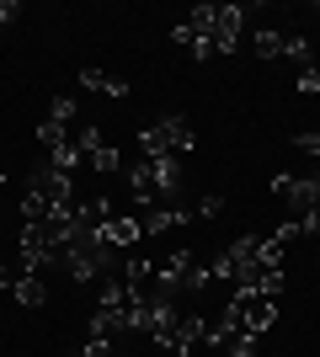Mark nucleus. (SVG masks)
Returning a JSON list of instances; mask_svg holds the SVG:
<instances>
[{"mask_svg": "<svg viewBox=\"0 0 320 357\" xmlns=\"http://www.w3.org/2000/svg\"><path fill=\"white\" fill-rule=\"evenodd\" d=\"M320 91V64H310V70H299V96H315Z\"/></svg>", "mask_w": 320, "mask_h": 357, "instance_id": "obj_21", "label": "nucleus"}, {"mask_svg": "<svg viewBox=\"0 0 320 357\" xmlns=\"http://www.w3.org/2000/svg\"><path fill=\"white\" fill-rule=\"evenodd\" d=\"M48 118H54V123H70V118H75V102H70V96H54Z\"/></svg>", "mask_w": 320, "mask_h": 357, "instance_id": "obj_22", "label": "nucleus"}, {"mask_svg": "<svg viewBox=\"0 0 320 357\" xmlns=\"http://www.w3.org/2000/svg\"><path fill=\"white\" fill-rule=\"evenodd\" d=\"M16 11H22L16 0H0V27H11V22H16Z\"/></svg>", "mask_w": 320, "mask_h": 357, "instance_id": "obj_26", "label": "nucleus"}, {"mask_svg": "<svg viewBox=\"0 0 320 357\" xmlns=\"http://www.w3.org/2000/svg\"><path fill=\"white\" fill-rule=\"evenodd\" d=\"M241 22H245L241 6H213V54H229L241 43Z\"/></svg>", "mask_w": 320, "mask_h": 357, "instance_id": "obj_6", "label": "nucleus"}, {"mask_svg": "<svg viewBox=\"0 0 320 357\" xmlns=\"http://www.w3.org/2000/svg\"><path fill=\"white\" fill-rule=\"evenodd\" d=\"M139 235H144V224H139V219H107L102 224V240L112 245V251H128Z\"/></svg>", "mask_w": 320, "mask_h": 357, "instance_id": "obj_10", "label": "nucleus"}, {"mask_svg": "<svg viewBox=\"0 0 320 357\" xmlns=\"http://www.w3.org/2000/svg\"><path fill=\"white\" fill-rule=\"evenodd\" d=\"M203 314H176V320H171V331L166 336H160V347H166L171 357H192V347L203 342Z\"/></svg>", "mask_w": 320, "mask_h": 357, "instance_id": "obj_4", "label": "nucleus"}, {"mask_svg": "<svg viewBox=\"0 0 320 357\" xmlns=\"http://www.w3.org/2000/svg\"><path fill=\"white\" fill-rule=\"evenodd\" d=\"M299 235H305V224H299V219H289V224H277V245H289V240H299Z\"/></svg>", "mask_w": 320, "mask_h": 357, "instance_id": "obj_24", "label": "nucleus"}, {"mask_svg": "<svg viewBox=\"0 0 320 357\" xmlns=\"http://www.w3.org/2000/svg\"><path fill=\"white\" fill-rule=\"evenodd\" d=\"M118 336H123V310L96 304L91 320H86V342H118Z\"/></svg>", "mask_w": 320, "mask_h": 357, "instance_id": "obj_8", "label": "nucleus"}, {"mask_svg": "<svg viewBox=\"0 0 320 357\" xmlns=\"http://www.w3.org/2000/svg\"><path fill=\"white\" fill-rule=\"evenodd\" d=\"M144 160H150V155H144ZM150 171H155V197H176L182 192V160H176V155H155Z\"/></svg>", "mask_w": 320, "mask_h": 357, "instance_id": "obj_9", "label": "nucleus"}, {"mask_svg": "<svg viewBox=\"0 0 320 357\" xmlns=\"http://www.w3.org/2000/svg\"><path fill=\"white\" fill-rule=\"evenodd\" d=\"M48 213H54V203H43L38 192H22V219H27V224H43Z\"/></svg>", "mask_w": 320, "mask_h": 357, "instance_id": "obj_17", "label": "nucleus"}, {"mask_svg": "<svg viewBox=\"0 0 320 357\" xmlns=\"http://www.w3.org/2000/svg\"><path fill=\"white\" fill-rule=\"evenodd\" d=\"M70 187H75V176H64V171H54V165H38L27 181V192H38L43 203H70Z\"/></svg>", "mask_w": 320, "mask_h": 357, "instance_id": "obj_5", "label": "nucleus"}, {"mask_svg": "<svg viewBox=\"0 0 320 357\" xmlns=\"http://www.w3.org/2000/svg\"><path fill=\"white\" fill-rule=\"evenodd\" d=\"M0 187H6V176H0Z\"/></svg>", "mask_w": 320, "mask_h": 357, "instance_id": "obj_28", "label": "nucleus"}, {"mask_svg": "<svg viewBox=\"0 0 320 357\" xmlns=\"http://www.w3.org/2000/svg\"><path fill=\"white\" fill-rule=\"evenodd\" d=\"M139 144H144V155H176V160H182L187 149L198 144V134H192V123L187 118H160V123H150V128H144V134H139Z\"/></svg>", "mask_w": 320, "mask_h": 357, "instance_id": "obj_1", "label": "nucleus"}, {"mask_svg": "<svg viewBox=\"0 0 320 357\" xmlns=\"http://www.w3.org/2000/svg\"><path fill=\"white\" fill-rule=\"evenodd\" d=\"M80 160L96 165L102 176H112V171H118V149L102 144V128H86V134H80Z\"/></svg>", "mask_w": 320, "mask_h": 357, "instance_id": "obj_7", "label": "nucleus"}, {"mask_svg": "<svg viewBox=\"0 0 320 357\" xmlns=\"http://www.w3.org/2000/svg\"><path fill=\"white\" fill-rule=\"evenodd\" d=\"M187 219H192V208H150L144 229H155V235H160V229H171V224H187Z\"/></svg>", "mask_w": 320, "mask_h": 357, "instance_id": "obj_14", "label": "nucleus"}, {"mask_svg": "<svg viewBox=\"0 0 320 357\" xmlns=\"http://www.w3.org/2000/svg\"><path fill=\"white\" fill-rule=\"evenodd\" d=\"M38 144H48V149H59V144H70V139H64V123L43 118V123H38Z\"/></svg>", "mask_w": 320, "mask_h": 357, "instance_id": "obj_18", "label": "nucleus"}, {"mask_svg": "<svg viewBox=\"0 0 320 357\" xmlns=\"http://www.w3.org/2000/svg\"><path fill=\"white\" fill-rule=\"evenodd\" d=\"M273 320H277V298H251V310H245V331H257V336H267L273 331Z\"/></svg>", "mask_w": 320, "mask_h": 357, "instance_id": "obj_11", "label": "nucleus"}, {"mask_svg": "<svg viewBox=\"0 0 320 357\" xmlns=\"http://www.w3.org/2000/svg\"><path fill=\"white\" fill-rule=\"evenodd\" d=\"M48 165H54V171H64V176H75V165H80V144H59V149H48Z\"/></svg>", "mask_w": 320, "mask_h": 357, "instance_id": "obj_16", "label": "nucleus"}, {"mask_svg": "<svg viewBox=\"0 0 320 357\" xmlns=\"http://www.w3.org/2000/svg\"><path fill=\"white\" fill-rule=\"evenodd\" d=\"M11 294H16V304H27V310H38L48 298V288L38 283V278H22V283H11Z\"/></svg>", "mask_w": 320, "mask_h": 357, "instance_id": "obj_15", "label": "nucleus"}, {"mask_svg": "<svg viewBox=\"0 0 320 357\" xmlns=\"http://www.w3.org/2000/svg\"><path fill=\"white\" fill-rule=\"evenodd\" d=\"M171 43L187 48L192 59H208V54H213V6H198L182 27H171Z\"/></svg>", "mask_w": 320, "mask_h": 357, "instance_id": "obj_2", "label": "nucleus"}, {"mask_svg": "<svg viewBox=\"0 0 320 357\" xmlns=\"http://www.w3.org/2000/svg\"><path fill=\"white\" fill-rule=\"evenodd\" d=\"M283 54H289L294 64H305V70H310V43H305V38H289V48H283Z\"/></svg>", "mask_w": 320, "mask_h": 357, "instance_id": "obj_23", "label": "nucleus"}, {"mask_svg": "<svg viewBox=\"0 0 320 357\" xmlns=\"http://www.w3.org/2000/svg\"><path fill=\"white\" fill-rule=\"evenodd\" d=\"M283 48H289V38H283V32H273V27H261L257 38H251V54H257V59H277Z\"/></svg>", "mask_w": 320, "mask_h": 357, "instance_id": "obj_13", "label": "nucleus"}, {"mask_svg": "<svg viewBox=\"0 0 320 357\" xmlns=\"http://www.w3.org/2000/svg\"><path fill=\"white\" fill-rule=\"evenodd\" d=\"M80 86H86V91H102V96H107V86H112V75H102L96 64H86V70H80Z\"/></svg>", "mask_w": 320, "mask_h": 357, "instance_id": "obj_19", "label": "nucleus"}, {"mask_svg": "<svg viewBox=\"0 0 320 357\" xmlns=\"http://www.w3.org/2000/svg\"><path fill=\"white\" fill-rule=\"evenodd\" d=\"M192 213H203V219H219V213H224V192H208Z\"/></svg>", "mask_w": 320, "mask_h": 357, "instance_id": "obj_20", "label": "nucleus"}, {"mask_svg": "<svg viewBox=\"0 0 320 357\" xmlns=\"http://www.w3.org/2000/svg\"><path fill=\"white\" fill-rule=\"evenodd\" d=\"M294 144L305 149V155H315V160H320V134H299V139H294Z\"/></svg>", "mask_w": 320, "mask_h": 357, "instance_id": "obj_25", "label": "nucleus"}, {"mask_svg": "<svg viewBox=\"0 0 320 357\" xmlns=\"http://www.w3.org/2000/svg\"><path fill=\"white\" fill-rule=\"evenodd\" d=\"M273 192L283 197L299 219H305L310 208H320V176H273Z\"/></svg>", "mask_w": 320, "mask_h": 357, "instance_id": "obj_3", "label": "nucleus"}, {"mask_svg": "<svg viewBox=\"0 0 320 357\" xmlns=\"http://www.w3.org/2000/svg\"><path fill=\"white\" fill-rule=\"evenodd\" d=\"M299 224H305V235H320V208H310V213H305Z\"/></svg>", "mask_w": 320, "mask_h": 357, "instance_id": "obj_27", "label": "nucleus"}, {"mask_svg": "<svg viewBox=\"0 0 320 357\" xmlns=\"http://www.w3.org/2000/svg\"><path fill=\"white\" fill-rule=\"evenodd\" d=\"M128 192H134V203H155V171H150V160H139L134 171H128Z\"/></svg>", "mask_w": 320, "mask_h": 357, "instance_id": "obj_12", "label": "nucleus"}]
</instances>
